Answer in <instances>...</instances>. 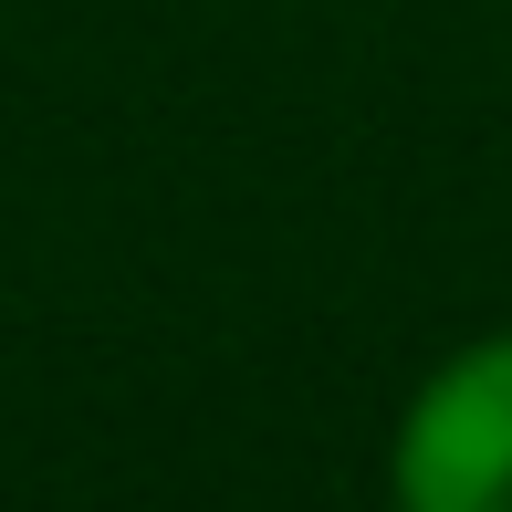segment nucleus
I'll return each instance as SVG.
<instances>
[{
	"instance_id": "obj_1",
	"label": "nucleus",
	"mask_w": 512,
	"mask_h": 512,
	"mask_svg": "<svg viewBox=\"0 0 512 512\" xmlns=\"http://www.w3.org/2000/svg\"><path fill=\"white\" fill-rule=\"evenodd\" d=\"M387 512H512V324L408 387L387 429Z\"/></svg>"
}]
</instances>
